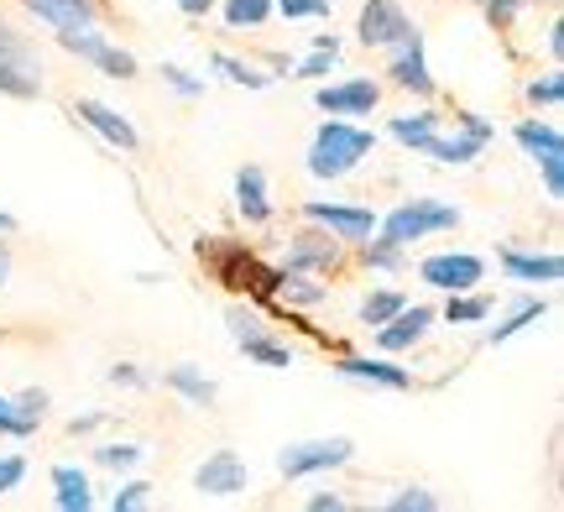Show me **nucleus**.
Returning a JSON list of instances; mask_svg holds the SVG:
<instances>
[{"mask_svg":"<svg viewBox=\"0 0 564 512\" xmlns=\"http://www.w3.org/2000/svg\"><path fill=\"white\" fill-rule=\"evenodd\" d=\"M199 262H209V272H215L225 287L251 293V298H272V293L282 287V272H278V266L257 262V257H251L246 247H236V241H220V236L199 241Z\"/></svg>","mask_w":564,"mask_h":512,"instance_id":"obj_1","label":"nucleus"},{"mask_svg":"<svg viewBox=\"0 0 564 512\" xmlns=\"http://www.w3.org/2000/svg\"><path fill=\"white\" fill-rule=\"evenodd\" d=\"M371 146H377V137H371V131H361V126L324 121L319 131H314V146H308V173L335 184V178H345V173L361 163V157H371Z\"/></svg>","mask_w":564,"mask_h":512,"instance_id":"obj_2","label":"nucleus"},{"mask_svg":"<svg viewBox=\"0 0 564 512\" xmlns=\"http://www.w3.org/2000/svg\"><path fill=\"white\" fill-rule=\"evenodd\" d=\"M0 95H11V100L42 95V53L11 21H0Z\"/></svg>","mask_w":564,"mask_h":512,"instance_id":"obj_3","label":"nucleus"},{"mask_svg":"<svg viewBox=\"0 0 564 512\" xmlns=\"http://www.w3.org/2000/svg\"><path fill=\"white\" fill-rule=\"evenodd\" d=\"M455 226H460V209L444 205V199H408L387 220H377L382 241H392V247H408V241H423L434 230H455Z\"/></svg>","mask_w":564,"mask_h":512,"instance_id":"obj_4","label":"nucleus"},{"mask_svg":"<svg viewBox=\"0 0 564 512\" xmlns=\"http://www.w3.org/2000/svg\"><path fill=\"white\" fill-rule=\"evenodd\" d=\"M455 121H460V137H434V142L423 146V152H429L434 163H444V167L476 163V157L486 152V142L497 137V126L481 121V116H470V110H465V116H455Z\"/></svg>","mask_w":564,"mask_h":512,"instance_id":"obj_5","label":"nucleus"},{"mask_svg":"<svg viewBox=\"0 0 564 512\" xmlns=\"http://www.w3.org/2000/svg\"><path fill=\"white\" fill-rule=\"evenodd\" d=\"M356 455L350 439H303V445H288L278 455V471L288 481H299V476H314V471H329V466H345Z\"/></svg>","mask_w":564,"mask_h":512,"instance_id":"obj_6","label":"nucleus"},{"mask_svg":"<svg viewBox=\"0 0 564 512\" xmlns=\"http://www.w3.org/2000/svg\"><path fill=\"white\" fill-rule=\"evenodd\" d=\"M356 32H361L366 47H398V42H408L419 26L408 21V11L398 6V0H366Z\"/></svg>","mask_w":564,"mask_h":512,"instance_id":"obj_7","label":"nucleus"},{"mask_svg":"<svg viewBox=\"0 0 564 512\" xmlns=\"http://www.w3.org/2000/svg\"><path fill=\"white\" fill-rule=\"evenodd\" d=\"M419 277L429 287H444V293H465V287H476L486 277L481 257H465V251H440V257H429L419 266Z\"/></svg>","mask_w":564,"mask_h":512,"instance_id":"obj_8","label":"nucleus"},{"mask_svg":"<svg viewBox=\"0 0 564 512\" xmlns=\"http://www.w3.org/2000/svg\"><path fill=\"white\" fill-rule=\"evenodd\" d=\"M303 215L314 220V226H324V230H335L340 241H366V236H377V209H366V205H303Z\"/></svg>","mask_w":564,"mask_h":512,"instance_id":"obj_9","label":"nucleus"},{"mask_svg":"<svg viewBox=\"0 0 564 512\" xmlns=\"http://www.w3.org/2000/svg\"><path fill=\"white\" fill-rule=\"evenodd\" d=\"M246 481H251V471H246V460L236 450H215L194 471V487L204 497H236V492H246Z\"/></svg>","mask_w":564,"mask_h":512,"instance_id":"obj_10","label":"nucleus"},{"mask_svg":"<svg viewBox=\"0 0 564 512\" xmlns=\"http://www.w3.org/2000/svg\"><path fill=\"white\" fill-rule=\"evenodd\" d=\"M377 100H382V89H377L371 79L324 84L319 95H314V105H319V110H329V116H371V110H377Z\"/></svg>","mask_w":564,"mask_h":512,"instance_id":"obj_11","label":"nucleus"},{"mask_svg":"<svg viewBox=\"0 0 564 512\" xmlns=\"http://www.w3.org/2000/svg\"><path fill=\"white\" fill-rule=\"evenodd\" d=\"M47 413V392H21V397H6L0 392V434L6 439H32Z\"/></svg>","mask_w":564,"mask_h":512,"instance_id":"obj_12","label":"nucleus"},{"mask_svg":"<svg viewBox=\"0 0 564 512\" xmlns=\"http://www.w3.org/2000/svg\"><path fill=\"white\" fill-rule=\"evenodd\" d=\"M74 116H79L84 126H95V131H100L105 142H110V146H121V152H137V146H141L137 126L126 121L121 110H110V105H100V100H79V105H74Z\"/></svg>","mask_w":564,"mask_h":512,"instance_id":"obj_13","label":"nucleus"},{"mask_svg":"<svg viewBox=\"0 0 564 512\" xmlns=\"http://www.w3.org/2000/svg\"><path fill=\"white\" fill-rule=\"evenodd\" d=\"M429 325H434V308H423V304H413V308H398L387 325H377V346L382 350H408V346H419L423 335H429Z\"/></svg>","mask_w":564,"mask_h":512,"instance_id":"obj_14","label":"nucleus"},{"mask_svg":"<svg viewBox=\"0 0 564 512\" xmlns=\"http://www.w3.org/2000/svg\"><path fill=\"white\" fill-rule=\"evenodd\" d=\"M387 74H392V84H403L413 95H434V74H429V63H423V32L398 42V58H392Z\"/></svg>","mask_w":564,"mask_h":512,"instance_id":"obj_15","label":"nucleus"},{"mask_svg":"<svg viewBox=\"0 0 564 512\" xmlns=\"http://www.w3.org/2000/svg\"><path fill=\"white\" fill-rule=\"evenodd\" d=\"M37 21L53 32H74V26H95V0H21Z\"/></svg>","mask_w":564,"mask_h":512,"instance_id":"obj_16","label":"nucleus"},{"mask_svg":"<svg viewBox=\"0 0 564 512\" xmlns=\"http://www.w3.org/2000/svg\"><path fill=\"white\" fill-rule=\"evenodd\" d=\"M335 262H340V241L303 230L299 241H293V251H288V266H282V272H329Z\"/></svg>","mask_w":564,"mask_h":512,"instance_id":"obj_17","label":"nucleus"},{"mask_svg":"<svg viewBox=\"0 0 564 512\" xmlns=\"http://www.w3.org/2000/svg\"><path fill=\"white\" fill-rule=\"evenodd\" d=\"M335 371L350 377V382H371V388H392V392L413 388V377H408L403 367H392V361H371V356H345Z\"/></svg>","mask_w":564,"mask_h":512,"instance_id":"obj_18","label":"nucleus"},{"mask_svg":"<svg viewBox=\"0 0 564 512\" xmlns=\"http://www.w3.org/2000/svg\"><path fill=\"white\" fill-rule=\"evenodd\" d=\"M502 272L512 283H560L564 262L554 251L549 257H539V251H502Z\"/></svg>","mask_w":564,"mask_h":512,"instance_id":"obj_19","label":"nucleus"},{"mask_svg":"<svg viewBox=\"0 0 564 512\" xmlns=\"http://www.w3.org/2000/svg\"><path fill=\"white\" fill-rule=\"evenodd\" d=\"M236 209H241L251 226H267V220H272V205H267V173H262V167H241V173H236Z\"/></svg>","mask_w":564,"mask_h":512,"instance_id":"obj_20","label":"nucleus"},{"mask_svg":"<svg viewBox=\"0 0 564 512\" xmlns=\"http://www.w3.org/2000/svg\"><path fill=\"white\" fill-rule=\"evenodd\" d=\"M53 487H58V497H53V508L58 512H89L95 508V497H89V476L74 471V466H58V471H53Z\"/></svg>","mask_w":564,"mask_h":512,"instance_id":"obj_21","label":"nucleus"},{"mask_svg":"<svg viewBox=\"0 0 564 512\" xmlns=\"http://www.w3.org/2000/svg\"><path fill=\"white\" fill-rule=\"evenodd\" d=\"M518 146H523L528 157L539 163V157H564V137H560V126H544V121H523L518 131Z\"/></svg>","mask_w":564,"mask_h":512,"instance_id":"obj_22","label":"nucleus"},{"mask_svg":"<svg viewBox=\"0 0 564 512\" xmlns=\"http://www.w3.org/2000/svg\"><path fill=\"white\" fill-rule=\"evenodd\" d=\"M440 110H419V116H398V121H392V137H398V142L403 146H413V152H423V146L434 142V137H440Z\"/></svg>","mask_w":564,"mask_h":512,"instance_id":"obj_23","label":"nucleus"},{"mask_svg":"<svg viewBox=\"0 0 564 512\" xmlns=\"http://www.w3.org/2000/svg\"><path fill=\"white\" fill-rule=\"evenodd\" d=\"M162 382H167V388L178 392V397H188L194 408H209V403L220 397V388H215L209 377H199V371H194V367H173V371H167V377H162Z\"/></svg>","mask_w":564,"mask_h":512,"instance_id":"obj_24","label":"nucleus"},{"mask_svg":"<svg viewBox=\"0 0 564 512\" xmlns=\"http://www.w3.org/2000/svg\"><path fill=\"white\" fill-rule=\"evenodd\" d=\"M241 350H246V361H257V367H272V371H288L293 367V350L282 346V340H272V335H251V340H241Z\"/></svg>","mask_w":564,"mask_h":512,"instance_id":"obj_25","label":"nucleus"},{"mask_svg":"<svg viewBox=\"0 0 564 512\" xmlns=\"http://www.w3.org/2000/svg\"><path fill=\"white\" fill-rule=\"evenodd\" d=\"M544 319V298H523V304L507 314V325L491 329V346H502V340H512V335H523V329H533Z\"/></svg>","mask_w":564,"mask_h":512,"instance_id":"obj_26","label":"nucleus"},{"mask_svg":"<svg viewBox=\"0 0 564 512\" xmlns=\"http://www.w3.org/2000/svg\"><path fill=\"white\" fill-rule=\"evenodd\" d=\"M272 17V0H225V26H262Z\"/></svg>","mask_w":564,"mask_h":512,"instance_id":"obj_27","label":"nucleus"},{"mask_svg":"<svg viewBox=\"0 0 564 512\" xmlns=\"http://www.w3.org/2000/svg\"><path fill=\"white\" fill-rule=\"evenodd\" d=\"M209 63H215V68H220V74H225V79H230V84H246V89H267V84H272V79H267V74H257L251 63L230 58V53H215V58H209Z\"/></svg>","mask_w":564,"mask_h":512,"instance_id":"obj_28","label":"nucleus"},{"mask_svg":"<svg viewBox=\"0 0 564 512\" xmlns=\"http://www.w3.org/2000/svg\"><path fill=\"white\" fill-rule=\"evenodd\" d=\"M335 58H340V42L319 37V42H314V58H303L299 74H303V79H319V74H329V68H335Z\"/></svg>","mask_w":564,"mask_h":512,"instance_id":"obj_29","label":"nucleus"},{"mask_svg":"<svg viewBox=\"0 0 564 512\" xmlns=\"http://www.w3.org/2000/svg\"><path fill=\"white\" fill-rule=\"evenodd\" d=\"M361 257H366V266H377V272H398V266H403V247H392V241H371V236L361 241Z\"/></svg>","mask_w":564,"mask_h":512,"instance_id":"obj_30","label":"nucleus"},{"mask_svg":"<svg viewBox=\"0 0 564 512\" xmlns=\"http://www.w3.org/2000/svg\"><path fill=\"white\" fill-rule=\"evenodd\" d=\"M486 314H491V298H449V308H444L449 325H481Z\"/></svg>","mask_w":564,"mask_h":512,"instance_id":"obj_31","label":"nucleus"},{"mask_svg":"<svg viewBox=\"0 0 564 512\" xmlns=\"http://www.w3.org/2000/svg\"><path fill=\"white\" fill-rule=\"evenodd\" d=\"M398 308H403V293H371L361 304V325H387Z\"/></svg>","mask_w":564,"mask_h":512,"instance_id":"obj_32","label":"nucleus"},{"mask_svg":"<svg viewBox=\"0 0 564 512\" xmlns=\"http://www.w3.org/2000/svg\"><path fill=\"white\" fill-rule=\"evenodd\" d=\"M95 63H100L110 79H131V74H137V58H131V53H121V47H110V42L95 53Z\"/></svg>","mask_w":564,"mask_h":512,"instance_id":"obj_33","label":"nucleus"},{"mask_svg":"<svg viewBox=\"0 0 564 512\" xmlns=\"http://www.w3.org/2000/svg\"><path fill=\"white\" fill-rule=\"evenodd\" d=\"M282 17L288 21H319V17H329V0H272Z\"/></svg>","mask_w":564,"mask_h":512,"instance_id":"obj_34","label":"nucleus"},{"mask_svg":"<svg viewBox=\"0 0 564 512\" xmlns=\"http://www.w3.org/2000/svg\"><path fill=\"white\" fill-rule=\"evenodd\" d=\"M141 455H147L141 445H105V450H95V460H100V466H110V471H131Z\"/></svg>","mask_w":564,"mask_h":512,"instance_id":"obj_35","label":"nucleus"},{"mask_svg":"<svg viewBox=\"0 0 564 512\" xmlns=\"http://www.w3.org/2000/svg\"><path fill=\"white\" fill-rule=\"evenodd\" d=\"M434 508H440V497H429L423 487H408L403 497L387 502V512H434Z\"/></svg>","mask_w":564,"mask_h":512,"instance_id":"obj_36","label":"nucleus"},{"mask_svg":"<svg viewBox=\"0 0 564 512\" xmlns=\"http://www.w3.org/2000/svg\"><path fill=\"white\" fill-rule=\"evenodd\" d=\"M528 100H533V105H560L564 100V79H560V74L533 79V84H528Z\"/></svg>","mask_w":564,"mask_h":512,"instance_id":"obj_37","label":"nucleus"},{"mask_svg":"<svg viewBox=\"0 0 564 512\" xmlns=\"http://www.w3.org/2000/svg\"><path fill=\"white\" fill-rule=\"evenodd\" d=\"M147 492H152L147 481H126L121 492L110 497V508H116V512H137V508H147Z\"/></svg>","mask_w":564,"mask_h":512,"instance_id":"obj_38","label":"nucleus"},{"mask_svg":"<svg viewBox=\"0 0 564 512\" xmlns=\"http://www.w3.org/2000/svg\"><path fill=\"white\" fill-rule=\"evenodd\" d=\"M162 79L173 84L178 95H188V100H194V95H204V79H194L188 68H178V63H167V68H162Z\"/></svg>","mask_w":564,"mask_h":512,"instance_id":"obj_39","label":"nucleus"},{"mask_svg":"<svg viewBox=\"0 0 564 512\" xmlns=\"http://www.w3.org/2000/svg\"><path fill=\"white\" fill-rule=\"evenodd\" d=\"M225 325H230V335H236V340L262 335V319H257V314H246V308H230V314H225Z\"/></svg>","mask_w":564,"mask_h":512,"instance_id":"obj_40","label":"nucleus"},{"mask_svg":"<svg viewBox=\"0 0 564 512\" xmlns=\"http://www.w3.org/2000/svg\"><path fill=\"white\" fill-rule=\"evenodd\" d=\"M21 476H26V460L21 455H0V492H17Z\"/></svg>","mask_w":564,"mask_h":512,"instance_id":"obj_41","label":"nucleus"},{"mask_svg":"<svg viewBox=\"0 0 564 512\" xmlns=\"http://www.w3.org/2000/svg\"><path fill=\"white\" fill-rule=\"evenodd\" d=\"M539 167H544L549 199H564V157H539Z\"/></svg>","mask_w":564,"mask_h":512,"instance_id":"obj_42","label":"nucleus"},{"mask_svg":"<svg viewBox=\"0 0 564 512\" xmlns=\"http://www.w3.org/2000/svg\"><path fill=\"white\" fill-rule=\"evenodd\" d=\"M481 6H486V17L497 21V26H507V21L518 17V11H523L528 0H481Z\"/></svg>","mask_w":564,"mask_h":512,"instance_id":"obj_43","label":"nucleus"},{"mask_svg":"<svg viewBox=\"0 0 564 512\" xmlns=\"http://www.w3.org/2000/svg\"><path fill=\"white\" fill-rule=\"evenodd\" d=\"M110 382H116V388H141V371L131 367V361H121V367H110Z\"/></svg>","mask_w":564,"mask_h":512,"instance_id":"obj_44","label":"nucleus"},{"mask_svg":"<svg viewBox=\"0 0 564 512\" xmlns=\"http://www.w3.org/2000/svg\"><path fill=\"white\" fill-rule=\"evenodd\" d=\"M308 508H314V512H340V508H345V497H335V492L308 497Z\"/></svg>","mask_w":564,"mask_h":512,"instance_id":"obj_45","label":"nucleus"},{"mask_svg":"<svg viewBox=\"0 0 564 512\" xmlns=\"http://www.w3.org/2000/svg\"><path fill=\"white\" fill-rule=\"evenodd\" d=\"M183 11H188V17H209V6H215V0H178Z\"/></svg>","mask_w":564,"mask_h":512,"instance_id":"obj_46","label":"nucleus"},{"mask_svg":"<svg viewBox=\"0 0 564 512\" xmlns=\"http://www.w3.org/2000/svg\"><path fill=\"white\" fill-rule=\"evenodd\" d=\"M89 429H100V413H84V418H74V434H89Z\"/></svg>","mask_w":564,"mask_h":512,"instance_id":"obj_47","label":"nucleus"},{"mask_svg":"<svg viewBox=\"0 0 564 512\" xmlns=\"http://www.w3.org/2000/svg\"><path fill=\"white\" fill-rule=\"evenodd\" d=\"M11 230H17V215H6V209H0V241H6Z\"/></svg>","mask_w":564,"mask_h":512,"instance_id":"obj_48","label":"nucleus"},{"mask_svg":"<svg viewBox=\"0 0 564 512\" xmlns=\"http://www.w3.org/2000/svg\"><path fill=\"white\" fill-rule=\"evenodd\" d=\"M6 277H11V251L0 247V287H6Z\"/></svg>","mask_w":564,"mask_h":512,"instance_id":"obj_49","label":"nucleus"}]
</instances>
